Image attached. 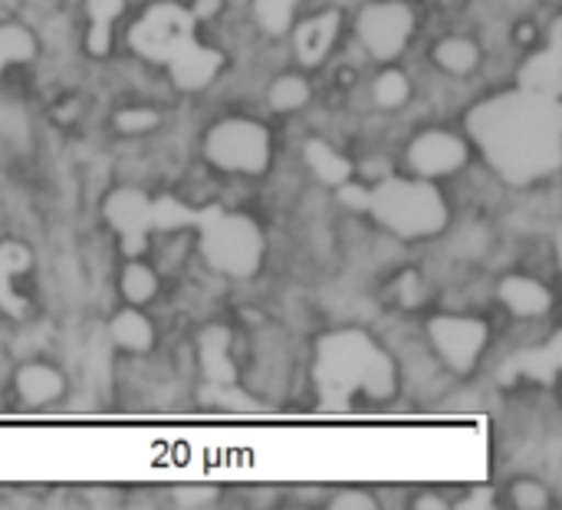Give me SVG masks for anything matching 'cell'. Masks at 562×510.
Segmentation results:
<instances>
[{"label":"cell","mask_w":562,"mask_h":510,"mask_svg":"<svg viewBox=\"0 0 562 510\" xmlns=\"http://www.w3.org/2000/svg\"><path fill=\"white\" fill-rule=\"evenodd\" d=\"M112 330V340L128 350V353H148L151 343H155V326L148 323V317H142V310L128 307V310H119L109 323Z\"/></svg>","instance_id":"18"},{"label":"cell","mask_w":562,"mask_h":510,"mask_svg":"<svg viewBox=\"0 0 562 510\" xmlns=\"http://www.w3.org/2000/svg\"><path fill=\"white\" fill-rule=\"evenodd\" d=\"M296 3H300V0H296Z\"/></svg>","instance_id":"42"},{"label":"cell","mask_w":562,"mask_h":510,"mask_svg":"<svg viewBox=\"0 0 562 510\" xmlns=\"http://www.w3.org/2000/svg\"><path fill=\"white\" fill-rule=\"evenodd\" d=\"M148 247V234H122V254L125 257H142Z\"/></svg>","instance_id":"35"},{"label":"cell","mask_w":562,"mask_h":510,"mask_svg":"<svg viewBox=\"0 0 562 510\" xmlns=\"http://www.w3.org/2000/svg\"><path fill=\"white\" fill-rule=\"evenodd\" d=\"M510 501H514L520 510L550 508V495H547V488H543V485H537V481H517V485L510 488Z\"/></svg>","instance_id":"29"},{"label":"cell","mask_w":562,"mask_h":510,"mask_svg":"<svg viewBox=\"0 0 562 510\" xmlns=\"http://www.w3.org/2000/svg\"><path fill=\"white\" fill-rule=\"evenodd\" d=\"M198 359L207 382H237V366L231 359V330L207 326L198 336Z\"/></svg>","instance_id":"14"},{"label":"cell","mask_w":562,"mask_h":510,"mask_svg":"<svg viewBox=\"0 0 562 510\" xmlns=\"http://www.w3.org/2000/svg\"><path fill=\"white\" fill-rule=\"evenodd\" d=\"M336 191H339V201H342L346 208H352V211H369V195H372L369 185H352V178H349V181L336 185Z\"/></svg>","instance_id":"32"},{"label":"cell","mask_w":562,"mask_h":510,"mask_svg":"<svg viewBox=\"0 0 562 510\" xmlns=\"http://www.w3.org/2000/svg\"><path fill=\"white\" fill-rule=\"evenodd\" d=\"M119 287L132 307H145L158 293V274L148 264H142V257H132V264H125V270H122Z\"/></svg>","instance_id":"20"},{"label":"cell","mask_w":562,"mask_h":510,"mask_svg":"<svg viewBox=\"0 0 562 510\" xmlns=\"http://www.w3.org/2000/svg\"><path fill=\"white\" fill-rule=\"evenodd\" d=\"M395 386V363L369 333L336 330L316 343V389L326 409H346L352 396L389 399Z\"/></svg>","instance_id":"2"},{"label":"cell","mask_w":562,"mask_h":510,"mask_svg":"<svg viewBox=\"0 0 562 510\" xmlns=\"http://www.w3.org/2000/svg\"><path fill=\"white\" fill-rule=\"evenodd\" d=\"M303 158H306V165L313 168V175L319 178V181H326V185H342V181H349L352 178V162L342 155V152H336L329 142H323V138H310L306 142V148H303Z\"/></svg>","instance_id":"17"},{"label":"cell","mask_w":562,"mask_h":510,"mask_svg":"<svg viewBox=\"0 0 562 510\" xmlns=\"http://www.w3.org/2000/svg\"><path fill=\"white\" fill-rule=\"evenodd\" d=\"M221 66H224V56L217 49H211V46H201L194 36L168 59L171 79L184 92H198V89L211 86V79L217 76Z\"/></svg>","instance_id":"10"},{"label":"cell","mask_w":562,"mask_h":510,"mask_svg":"<svg viewBox=\"0 0 562 510\" xmlns=\"http://www.w3.org/2000/svg\"><path fill=\"white\" fill-rule=\"evenodd\" d=\"M217 488L214 485H178L175 488V505L184 510H201V508H211L214 501H217Z\"/></svg>","instance_id":"28"},{"label":"cell","mask_w":562,"mask_h":510,"mask_svg":"<svg viewBox=\"0 0 562 510\" xmlns=\"http://www.w3.org/2000/svg\"><path fill=\"white\" fill-rule=\"evenodd\" d=\"M402 303H418V290H415V274H405L402 280Z\"/></svg>","instance_id":"39"},{"label":"cell","mask_w":562,"mask_h":510,"mask_svg":"<svg viewBox=\"0 0 562 510\" xmlns=\"http://www.w3.org/2000/svg\"><path fill=\"white\" fill-rule=\"evenodd\" d=\"M501 303L517 317H543L553 307V293L547 290V284L514 274L501 280Z\"/></svg>","instance_id":"15"},{"label":"cell","mask_w":562,"mask_h":510,"mask_svg":"<svg viewBox=\"0 0 562 510\" xmlns=\"http://www.w3.org/2000/svg\"><path fill=\"white\" fill-rule=\"evenodd\" d=\"M464 510H474V508H494V491H474L464 505Z\"/></svg>","instance_id":"38"},{"label":"cell","mask_w":562,"mask_h":510,"mask_svg":"<svg viewBox=\"0 0 562 510\" xmlns=\"http://www.w3.org/2000/svg\"><path fill=\"white\" fill-rule=\"evenodd\" d=\"M201 251L207 264L227 277H254L263 260V234L247 214H234L224 208H204L198 224Z\"/></svg>","instance_id":"4"},{"label":"cell","mask_w":562,"mask_h":510,"mask_svg":"<svg viewBox=\"0 0 562 510\" xmlns=\"http://www.w3.org/2000/svg\"><path fill=\"white\" fill-rule=\"evenodd\" d=\"M188 10H191L194 20H211L214 13H221V0H194Z\"/></svg>","instance_id":"37"},{"label":"cell","mask_w":562,"mask_h":510,"mask_svg":"<svg viewBox=\"0 0 562 510\" xmlns=\"http://www.w3.org/2000/svg\"><path fill=\"white\" fill-rule=\"evenodd\" d=\"M310 96H313L310 82H306L303 76H296V73H286V76H280V79L270 86V106H273L277 112L303 109V106L310 102Z\"/></svg>","instance_id":"22"},{"label":"cell","mask_w":562,"mask_h":510,"mask_svg":"<svg viewBox=\"0 0 562 510\" xmlns=\"http://www.w3.org/2000/svg\"><path fill=\"white\" fill-rule=\"evenodd\" d=\"M415 508H418V510H428V508L445 510V508H448V505H445V501H441V498H435V495H425V498H422V501H415Z\"/></svg>","instance_id":"40"},{"label":"cell","mask_w":562,"mask_h":510,"mask_svg":"<svg viewBox=\"0 0 562 510\" xmlns=\"http://www.w3.org/2000/svg\"><path fill=\"white\" fill-rule=\"evenodd\" d=\"M89 33H86V49L92 56H105L109 46H112V23H102V20H89Z\"/></svg>","instance_id":"31"},{"label":"cell","mask_w":562,"mask_h":510,"mask_svg":"<svg viewBox=\"0 0 562 510\" xmlns=\"http://www.w3.org/2000/svg\"><path fill=\"white\" fill-rule=\"evenodd\" d=\"M0 73H3V59H0Z\"/></svg>","instance_id":"41"},{"label":"cell","mask_w":562,"mask_h":510,"mask_svg":"<svg viewBox=\"0 0 562 510\" xmlns=\"http://www.w3.org/2000/svg\"><path fill=\"white\" fill-rule=\"evenodd\" d=\"M468 129L494 171L510 185L550 178L562 162V106L553 96L514 89L477 102Z\"/></svg>","instance_id":"1"},{"label":"cell","mask_w":562,"mask_h":510,"mask_svg":"<svg viewBox=\"0 0 562 510\" xmlns=\"http://www.w3.org/2000/svg\"><path fill=\"white\" fill-rule=\"evenodd\" d=\"M26 264H30L26 247H20V244H3L0 247V293L7 290L10 277H16V274L26 270Z\"/></svg>","instance_id":"30"},{"label":"cell","mask_w":562,"mask_h":510,"mask_svg":"<svg viewBox=\"0 0 562 510\" xmlns=\"http://www.w3.org/2000/svg\"><path fill=\"white\" fill-rule=\"evenodd\" d=\"M372 96L382 109H398L408 96H412V82L402 69H382L372 82Z\"/></svg>","instance_id":"24"},{"label":"cell","mask_w":562,"mask_h":510,"mask_svg":"<svg viewBox=\"0 0 562 510\" xmlns=\"http://www.w3.org/2000/svg\"><path fill=\"white\" fill-rule=\"evenodd\" d=\"M435 63H438L445 73L468 76V73L481 63V49H477V43L468 40V36H445V40L435 46Z\"/></svg>","instance_id":"19"},{"label":"cell","mask_w":562,"mask_h":510,"mask_svg":"<svg viewBox=\"0 0 562 510\" xmlns=\"http://www.w3.org/2000/svg\"><path fill=\"white\" fill-rule=\"evenodd\" d=\"M63 376L46 366V363H26L20 373H16V392L30 402V406H46L53 399L63 396Z\"/></svg>","instance_id":"16"},{"label":"cell","mask_w":562,"mask_h":510,"mask_svg":"<svg viewBox=\"0 0 562 510\" xmlns=\"http://www.w3.org/2000/svg\"><path fill=\"white\" fill-rule=\"evenodd\" d=\"M329 508L333 510H375V498L372 495H366V491H339L333 501H329Z\"/></svg>","instance_id":"34"},{"label":"cell","mask_w":562,"mask_h":510,"mask_svg":"<svg viewBox=\"0 0 562 510\" xmlns=\"http://www.w3.org/2000/svg\"><path fill=\"white\" fill-rule=\"evenodd\" d=\"M359 171H362L366 178H379V181H382L385 175H392V162H389V158H372V162H366ZM372 185H375V181H372Z\"/></svg>","instance_id":"36"},{"label":"cell","mask_w":562,"mask_h":510,"mask_svg":"<svg viewBox=\"0 0 562 510\" xmlns=\"http://www.w3.org/2000/svg\"><path fill=\"white\" fill-rule=\"evenodd\" d=\"M86 13H89V20L115 23L125 13V0H86Z\"/></svg>","instance_id":"33"},{"label":"cell","mask_w":562,"mask_h":510,"mask_svg":"<svg viewBox=\"0 0 562 510\" xmlns=\"http://www.w3.org/2000/svg\"><path fill=\"white\" fill-rule=\"evenodd\" d=\"M201 211L181 204L178 198H155L151 201V228L161 231H178V228H194Z\"/></svg>","instance_id":"23"},{"label":"cell","mask_w":562,"mask_h":510,"mask_svg":"<svg viewBox=\"0 0 562 510\" xmlns=\"http://www.w3.org/2000/svg\"><path fill=\"white\" fill-rule=\"evenodd\" d=\"M204 155L221 171L260 175L270 165V132L254 119H221L204 138Z\"/></svg>","instance_id":"5"},{"label":"cell","mask_w":562,"mask_h":510,"mask_svg":"<svg viewBox=\"0 0 562 510\" xmlns=\"http://www.w3.org/2000/svg\"><path fill=\"white\" fill-rule=\"evenodd\" d=\"M342 26V13L339 10H323L310 20H303L293 33V46H296V59L303 66H319L326 59V53L333 49L336 36Z\"/></svg>","instance_id":"11"},{"label":"cell","mask_w":562,"mask_h":510,"mask_svg":"<svg viewBox=\"0 0 562 510\" xmlns=\"http://www.w3.org/2000/svg\"><path fill=\"white\" fill-rule=\"evenodd\" d=\"M520 89L540 92V96H553L560 99L562 92V46H560V23L553 30V40L543 53H533L524 69H520Z\"/></svg>","instance_id":"13"},{"label":"cell","mask_w":562,"mask_h":510,"mask_svg":"<svg viewBox=\"0 0 562 510\" xmlns=\"http://www.w3.org/2000/svg\"><path fill=\"white\" fill-rule=\"evenodd\" d=\"M33 53H36V40L26 26L0 23V59H3V66L26 63V59H33Z\"/></svg>","instance_id":"21"},{"label":"cell","mask_w":562,"mask_h":510,"mask_svg":"<svg viewBox=\"0 0 562 510\" xmlns=\"http://www.w3.org/2000/svg\"><path fill=\"white\" fill-rule=\"evenodd\" d=\"M254 13L270 36H283L293 26L296 0H254Z\"/></svg>","instance_id":"25"},{"label":"cell","mask_w":562,"mask_h":510,"mask_svg":"<svg viewBox=\"0 0 562 510\" xmlns=\"http://www.w3.org/2000/svg\"><path fill=\"white\" fill-rule=\"evenodd\" d=\"M369 214L398 237H431L448 228V204L428 178H398L395 171L375 181Z\"/></svg>","instance_id":"3"},{"label":"cell","mask_w":562,"mask_h":510,"mask_svg":"<svg viewBox=\"0 0 562 510\" xmlns=\"http://www.w3.org/2000/svg\"><path fill=\"white\" fill-rule=\"evenodd\" d=\"M428 336L454 373H471L487 346V326L474 317H431Z\"/></svg>","instance_id":"8"},{"label":"cell","mask_w":562,"mask_h":510,"mask_svg":"<svg viewBox=\"0 0 562 510\" xmlns=\"http://www.w3.org/2000/svg\"><path fill=\"white\" fill-rule=\"evenodd\" d=\"M204 399L221 412H260V402H254L247 392H240L237 382H207Z\"/></svg>","instance_id":"26"},{"label":"cell","mask_w":562,"mask_h":510,"mask_svg":"<svg viewBox=\"0 0 562 510\" xmlns=\"http://www.w3.org/2000/svg\"><path fill=\"white\" fill-rule=\"evenodd\" d=\"M194 36V16L181 3H155L148 7L128 30V43L138 56L168 63L188 40Z\"/></svg>","instance_id":"6"},{"label":"cell","mask_w":562,"mask_h":510,"mask_svg":"<svg viewBox=\"0 0 562 510\" xmlns=\"http://www.w3.org/2000/svg\"><path fill=\"white\" fill-rule=\"evenodd\" d=\"M405 158L418 178L435 181V178L454 175L468 165V145H464V138H458L445 129H428L408 145Z\"/></svg>","instance_id":"9"},{"label":"cell","mask_w":562,"mask_h":510,"mask_svg":"<svg viewBox=\"0 0 562 510\" xmlns=\"http://www.w3.org/2000/svg\"><path fill=\"white\" fill-rule=\"evenodd\" d=\"M412 26H415V13L402 0H375L369 7H362V13L356 20L362 46L382 63L395 59L405 49Z\"/></svg>","instance_id":"7"},{"label":"cell","mask_w":562,"mask_h":510,"mask_svg":"<svg viewBox=\"0 0 562 510\" xmlns=\"http://www.w3.org/2000/svg\"><path fill=\"white\" fill-rule=\"evenodd\" d=\"M158 112L148 109V106H132V109H122L115 112V129L125 132V135H142V132H151L158 125Z\"/></svg>","instance_id":"27"},{"label":"cell","mask_w":562,"mask_h":510,"mask_svg":"<svg viewBox=\"0 0 562 510\" xmlns=\"http://www.w3.org/2000/svg\"><path fill=\"white\" fill-rule=\"evenodd\" d=\"M105 221L119 234H148L151 231V198L135 188H119L102 204Z\"/></svg>","instance_id":"12"}]
</instances>
